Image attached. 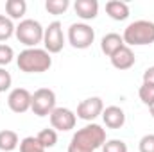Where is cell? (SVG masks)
Instances as JSON below:
<instances>
[{"label": "cell", "mask_w": 154, "mask_h": 152, "mask_svg": "<svg viewBox=\"0 0 154 152\" xmlns=\"http://www.w3.org/2000/svg\"><path fill=\"white\" fill-rule=\"evenodd\" d=\"M50 125L52 129L59 131V132H66V131H72L77 123V114L68 109V108H56L52 113H50Z\"/></svg>", "instance_id": "30bf717a"}, {"label": "cell", "mask_w": 154, "mask_h": 152, "mask_svg": "<svg viewBox=\"0 0 154 152\" xmlns=\"http://www.w3.org/2000/svg\"><path fill=\"white\" fill-rule=\"evenodd\" d=\"M138 95H140V100L145 104V106H152L154 104V86L149 84H142L140 90H138Z\"/></svg>", "instance_id": "7402d4cb"}, {"label": "cell", "mask_w": 154, "mask_h": 152, "mask_svg": "<svg viewBox=\"0 0 154 152\" xmlns=\"http://www.w3.org/2000/svg\"><path fill=\"white\" fill-rule=\"evenodd\" d=\"M102 122L108 129H122L125 123V113L120 106H108L102 111Z\"/></svg>", "instance_id": "7c38bea8"}, {"label": "cell", "mask_w": 154, "mask_h": 152, "mask_svg": "<svg viewBox=\"0 0 154 152\" xmlns=\"http://www.w3.org/2000/svg\"><path fill=\"white\" fill-rule=\"evenodd\" d=\"M47 149L41 147L36 136H27L20 141V152H45Z\"/></svg>", "instance_id": "44dd1931"}, {"label": "cell", "mask_w": 154, "mask_h": 152, "mask_svg": "<svg viewBox=\"0 0 154 152\" xmlns=\"http://www.w3.org/2000/svg\"><path fill=\"white\" fill-rule=\"evenodd\" d=\"M25 13H27V2L25 0H7L5 2V16H9L11 20L22 22Z\"/></svg>", "instance_id": "e0dca14e"}, {"label": "cell", "mask_w": 154, "mask_h": 152, "mask_svg": "<svg viewBox=\"0 0 154 152\" xmlns=\"http://www.w3.org/2000/svg\"><path fill=\"white\" fill-rule=\"evenodd\" d=\"M31 102H32V93L27 88H14L7 95V106L16 114L27 113L31 109Z\"/></svg>", "instance_id": "ba28073f"}, {"label": "cell", "mask_w": 154, "mask_h": 152, "mask_svg": "<svg viewBox=\"0 0 154 152\" xmlns=\"http://www.w3.org/2000/svg\"><path fill=\"white\" fill-rule=\"evenodd\" d=\"M75 14L86 23L88 20H95L99 14V2L97 0H75L74 2Z\"/></svg>", "instance_id": "4fadbf2b"}, {"label": "cell", "mask_w": 154, "mask_h": 152, "mask_svg": "<svg viewBox=\"0 0 154 152\" xmlns=\"http://www.w3.org/2000/svg\"><path fill=\"white\" fill-rule=\"evenodd\" d=\"M102 152H127V143L124 140H108L102 145Z\"/></svg>", "instance_id": "cb8c5ba5"}, {"label": "cell", "mask_w": 154, "mask_h": 152, "mask_svg": "<svg viewBox=\"0 0 154 152\" xmlns=\"http://www.w3.org/2000/svg\"><path fill=\"white\" fill-rule=\"evenodd\" d=\"M13 59H14V50H13V47H9V45H5V43H0V66L5 68L9 63H13Z\"/></svg>", "instance_id": "603a6c76"}, {"label": "cell", "mask_w": 154, "mask_h": 152, "mask_svg": "<svg viewBox=\"0 0 154 152\" xmlns=\"http://www.w3.org/2000/svg\"><path fill=\"white\" fill-rule=\"evenodd\" d=\"M124 43L127 47H145L154 43V22L134 20L124 29Z\"/></svg>", "instance_id": "3957f363"}, {"label": "cell", "mask_w": 154, "mask_h": 152, "mask_svg": "<svg viewBox=\"0 0 154 152\" xmlns=\"http://www.w3.org/2000/svg\"><path fill=\"white\" fill-rule=\"evenodd\" d=\"M43 32H45V27L39 23L38 20L23 18L16 25L14 36H16V39L22 45H25L27 48H36L39 43H43Z\"/></svg>", "instance_id": "277c9868"}, {"label": "cell", "mask_w": 154, "mask_h": 152, "mask_svg": "<svg viewBox=\"0 0 154 152\" xmlns=\"http://www.w3.org/2000/svg\"><path fill=\"white\" fill-rule=\"evenodd\" d=\"M106 13L115 22H124L131 14L129 13V5L125 2H122V0H109V2H106Z\"/></svg>", "instance_id": "5bb4252c"}, {"label": "cell", "mask_w": 154, "mask_h": 152, "mask_svg": "<svg viewBox=\"0 0 154 152\" xmlns=\"http://www.w3.org/2000/svg\"><path fill=\"white\" fill-rule=\"evenodd\" d=\"M20 147V138L14 131L4 129L0 131V152H13Z\"/></svg>", "instance_id": "2e32d148"}, {"label": "cell", "mask_w": 154, "mask_h": 152, "mask_svg": "<svg viewBox=\"0 0 154 152\" xmlns=\"http://www.w3.org/2000/svg\"><path fill=\"white\" fill-rule=\"evenodd\" d=\"M36 140H38L39 143H41V147L43 149H52V147H56V143H57V131L56 129H41L38 132V136H36Z\"/></svg>", "instance_id": "ac0fdd59"}, {"label": "cell", "mask_w": 154, "mask_h": 152, "mask_svg": "<svg viewBox=\"0 0 154 152\" xmlns=\"http://www.w3.org/2000/svg\"><path fill=\"white\" fill-rule=\"evenodd\" d=\"M70 7V0H47L45 9L48 14H65Z\"/></svg>", "instance_id": "ffe728a7"}, {"label": "cell", "mask_w": 154, "mask_h": 152, "mask_svg": "<svg viewBox=\"0 0 154 152\" xmlns=\"http://www.w3.org/2000/svg\"><path fill=\"white\" fill-rule=\"evenodd\" d=\"M65 34H63V25L61 22H52L48 23V27H45L43 32V48L52 56V54H59L65 48Z\"/></svg>", "instance_id": "52a82bcc"}, {"label": "cell", "mask_w": 154, "mask_h": 152, "mask_svg": "<svg viewBox=\"0 0 154 152\" xmlns=\"http://www.w3.org/2000/svg\"><path fill=\"white\" fill-rule=\"evenodd\" d=\"M143 84L154 86V66H149V68L143 72Z\"/></svg>", "instance_id": "4316f807"}, {"label": "cell", "mask_w": 154, "mask_h": 152, "mask_svg": "<svg viewBox=\"0 0 154 152\" xmlns=\"http://www.w3.org/2000/svg\"><path fill=\"white\" fill-rule=\"evenodd\" d=\"M104 111V102H102V99L100 97H88V99H84V100H81L79 102V106H77V118H81V120H84V122H93L95 118H99L100 114Z\"/></svg>", "instance_id": "9c48e42d"}, {"label": "cell", "mask_w": 154, "mask_h": 152, "mask_svg": "<svg viewBox=\"0 0 154 152\" xmlns=\"http://www.w3.org/2000/svg\"><path fill=\"white\" fill-rule=\"evenodd\" d=\"M16 25L13 23V20L5 14H0V41H7L11 36H14Z\"/></svg>", "instance_id": "d6986e66"}, {"label": "cell", "mask_w": 154, "mask_h": 152, "mask_svg": "<svg viewBox=\"0 0 154 152\" xmlns=\"http://www.w3.org/2000/svg\"><path fill=\"white\" fill-rule=\"evenodd\" d=\"M56 93L50 88H39L32 93L31 111L36 116H50V113L56 109Z\"/></svg>", "instance_id": "8992f818"}, {"label": "cell", "mask_w": 154, "mask_h": 152, "mask_svg": "<svg viewBox=\"0 0 154 152\" xmlns=\"http://www.w3.org/2000/svg\"><path fill=\"white\" fill-rule=\"evenodd\" d=\"M109 59H111V65L115 66L116 70H122V72H124V70L133 68V66H134V63H136L134 52H133V48H131V47H127V45H124L120 50H116Z\"/></svg>", "instance_id": "8fae6325"}, {"label": "cell", "mask_w": 154, "mask_h": 152, "mask_svg": "<svg viewBox=\"0 0 154 152\" xmlns=\"http://www.w3.org/2000/svg\"><path fill=\"white\" fill-rule=\"evenodd\" d=\"M138 150L140 152H154V134L142 136V140L138 143Z\"/></svg>", "instance_id": "484cf974"}, {"label": "cell", "mask_w": 154, "mask_h": 152, "mask_svg": "<svg viewBox=\"0 0 154 152\" xmlns=\"http://www.w3.org/2000/svg\"><path fill=\"white\" fill-rule=\"evenodd\" d=\"M16 66L23 74H43L52 66V56L45 48H25L16 56Z\"/></svg>", "instance_id": "7a4b0ae2"}, {"label": "cell", "mask_w": 154, "mask_h": 152, "mask_svg": "<svg viewBox=\"0 0 154 152\" xmlns=\"http://www.w3.org/2000/svg\"><path fill=\"white\" fill-rule=\"evenodd\" d=\"M106 141H108L106 129H102V125L91 122V123L84 125L82 129H79L77 132H74L66 152H95L97 149H102V145Z\"/></svg>", "instance_id": "6da1fadb"}, {"label": "cell", "mask_w": 154, "mask_h": 152, "mask_svg": "<svg viewBox=\"0 0 154 152\" xmlns=\"http://www.w3.org/2000/svg\"><path fill=\"white\" fill-rule=\"evenodd\" d=\"M11 86H13V77H11V74L5 68L0 66V93H5L7 90H11Z\"/></svg>", "instance_id": "d4e9b609"}, {"label": "cell", "mask_w": 154, "mask_h": 152, "mask_svg": "<svg viewBox=\"0 0 154 152\" xmlns=\"http://www.w3.org/2000/svg\"><path fill=\"white\" fill-rule=\"evenodd\" d=\"M66 39L68 43L77 48V50H86L93 45L95 41V29L84 22H77V23H72L68 27V34H66Z\"/></svg>", "instance_id": "5b68a950"}, {"label": "cell", "mask_w": 154, "mask_h": 152, "mask_svg": "<svg viewBox=\"0 0 154 152\" xmlns=\"http://www.w3.org/2000/svg\"><path fill=\"white\" fill-rule=\"evenodd\" d=\"M149 111H151V116H152V118H154V104H152V106H151V108H149Z\"/></svg>", "instance_id": "83f0119b"}, {"label": "cell", "mask_w": 154, "mask_h": 152, "mask_svg": "<svg viewBox=\"0 0 154 152\" xmlns=\"http://www.w3.org/2000/svg\"><path fill=\"white\" fill-rule=\"evenodd\" d=\"M124 45H125L124 43V38L120 34H116V32H109V34L102 36V39H100V50L108 57H111L116 50H120Z\"/></svg>", "instance_id": "9a60e30c"}]
</instances>
